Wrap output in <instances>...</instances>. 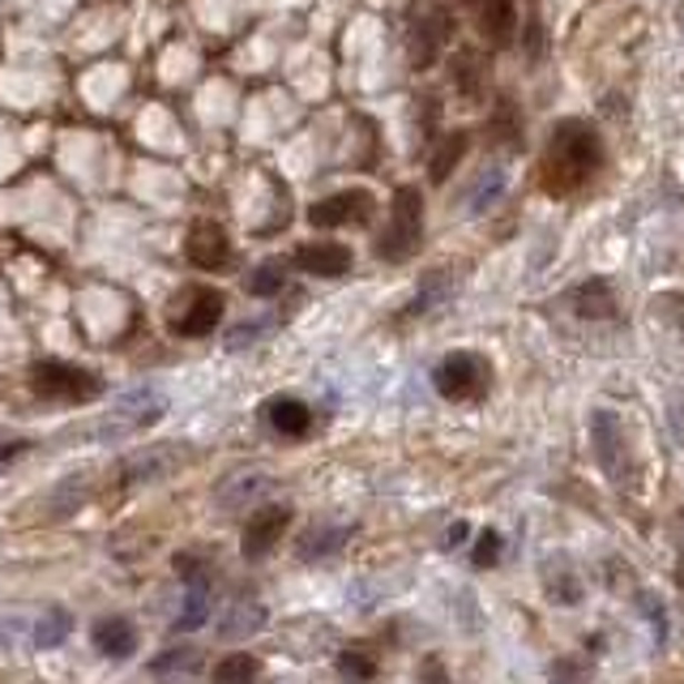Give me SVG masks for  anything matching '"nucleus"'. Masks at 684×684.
<instances>
[{
    "mask_svg": "<svg viewBox=\"0 0 684 684\" xmlns=\"http://www.w3.org/2000/svg\"><path fill=\"white\" fill-rule=\"evenodd\" d=\"M603 163V146L595 129L586 120H565L556 125L552 137H547L544 163H539V180H544L547 192L565 197V192L582 189L591 180V171H599Z\"/></svg>",
    "mask_w": 684,
    "mask_h": 684,
    "instance_id": "f257e3e1",
    "label": "nucleus"
},
{
    "mask_svg": "<svg viewBox=\"0 0 684 684\" xmlns=\"http://www.w3.org/2000/svg\"><path fill=\"white\" fill-rule=\"evenodd\" d=\"M424 245V192L415 185H403L394 192V206H389V227L385 236L377 240V252L385 261H410Z\"/></svg>",
    "mask_w": 684,
    "mask_h": 684,
    "instance_id": "f03ea898",
    "label": "nucleus"
},
{
    "mask_svg": "<svg viewBox=\"0 0 684 684\" xmlns=\"http://www.w3.org/2000/svg\"><path fill=\"white\" fill-rule=\"evenodd\" d=\"M30 385L39 398H52V403H95L103 394V381L86 368H73V364H60V359H39L30 368Z\"/></svg>",
    "mask_w": 684,
    "mask_h": 684,
    "instance_id": "7ed1b4c3",
    "label": "nucleus"
},
{
    "mask_svg": "<svg viewBox=\"0 0 684 684\" xmlns=\"http://www.w3.org/2000/svg\"><path fill=\"white\" fill-rule=\"evenodd\" d=\"M488 377H493V368H488V359L484 356H475V351H454V356H445L437 364L433 385H437L440 398H449V403H470V398H479V394L488 389Z\"/></svg>",
    "mask_w": 684,
    "mask_h": 684,
    "instance_id": "20e7f679",
    "label": "nucleus"
},
{
    "mask_svg": "<svg viewBox=\"0 0 684 684\" xmlns=\"http://www.w3.org/2000/svg\"><path fill=\"white\" fill-rule=\"evenodd\" d=\"M449 30H454V18H449V13L440 9V4L415 9V13H410V30H407L410 65H415V69H428V65L437 60L440 48H445Z\"/></svg>",
    "mask_w": 684,
    "mask_h": 684,
    "instance_id": "39448f33",
    "label": "nucleus"
},
{
    "mask_svg": "<svg viewBox=\"0 0 684 684\" xmlns=\"http://www.w3.org/2000/svg\"><path fill=\"white\" fill-rule=\"evenodd\" d=\"M591 433H595V454H599L603 475H612L616 484H625L633 470V458H630V445H625V433H621V419L612 410H595Z\"/></svg>",
    "mask_w": 684,
    "mask_h": 684,
    "instance_id": "423d86ee",
    "label": "nucleus"
},
{
    "mask_svg": "<svg viewBox=\"0 0 684 684\" xmlns=\"http://www.w3.org/2000/svg\"><path fill=\"white\" fill-rule=\"evenodd\" d=\"M368 219H373V192L368 189H343L334 192V197H321L308 210L313 227H347V222H368Z\"/></svg>",
    "mask_w": 684,
    "mask_h": 684,
    "instance_id": "0eeeda50",
    "label": "nucleus"
},
{
    "mask_svg": "<svg viewBox=\"0 0 684 684\" xmlns=\"http://www.w3.org/2000/svg\"><path fill=\"white\" fill-rule=\"evenodd\" d=\"M287 526H291V509H282V505H266V509H257V514L248 518L245 535H240V547H245L248 561L270 556Z\"/></svg>",
    "mask_w": 684,
    "mask_h": 684,
    "instance_id": "6e6552de",
    "label": "nucleus"
},
{
    "mask_svg": "<svg viewBox=\"0 0 684 684\" xmlns=\"http://www.w3.org/2000/svg\"><path fill=\"white\" fill-rule=\"evenodd\" d=\"M185 252L197 270H222L231 261V240L219 222H192L189 240H185Z\"/></svg>",
    "mask_w": 684,
    "mask_h": 684,
    "instance_id": "1a4fd4ad",
    "label": "nucleus"
},
{
    "mask_svg": "<svg viewBox=\"0 0 684 684\" xmlns=\"http://www.w3.org/2000/svg\"><path fill=\"white\" fill-rule=\"evenodd\" d=\"M304 274H317V278H343L351 270V248L334 245V240H317V245H300L291 257Z\"/></svg>",
    "mask_w": 684,
    "mask_h": 684,
    "instance_id": "9d476101",
    "label": "nucleus"
},
{
    "mask_svg": "<svg viewBox=\"0 0 684 684\" xmlns=\"http://www.w3.org/2000/svg\"><path fill=\"white\" fill-rule=\"evenodd\" d=\"M222 296L219 291H197L192 304L176 317V334L180 338H206V334H215V326L222 321Z\"/></svg>",
    "mask_w": 684,
    "mask_h": 684,
    "instance_id": "9b49d317",
    "label": "nucleus"
},
{
    "mask_svg": "<svg viewBox=\"0 0 684 684\" xmlns=\"http://www.w3.org/2000/svg\"><path fill=\"white\" fill-rule=\"evenodd\" d=\"M95 651L108 658H129L137 651V630L125 621V616L99 621V625H95Z\"/></svg>",
    "mask_w": 684,
    "mask_h": 684,
    "instance_id": "f8f14e48",
    "label": "nucleus"
},
{
    "mask_svg": "<svg viewBox=\"0 0 684 684\" xmlns=\"http://www.w3.org/2000/svg\"><path fill=\"white\" fill-rule=\"evenodd\" d=\"M518 22V0H484L479 4V30L488 34V43H509Z\"/></svg>",
    "mask_w": 684,
    "mask_h": 684,
    "instance_id": "ddd939ff",
    "label": "nucleus"
},
{
    "mask_svg": "<svg viewBox=\"0 0 684 684\" xmlns=\"http://www.w3.org/2000/svg\"><path fill=\"white\" fill-rule=\"evenodd\" d=\"M266 419L274 424V433H282V437H304L313 428V410L304 407L300 398H274L270 407H266Z\"/></svg>",
    "mask_w": 684,
    "mask_h": 684,
    "instance_id": "4468645a",
    "label": "nucleus"
},
{
    "mask_svg": "<svg viewBox=\"0 0 684 684\" xmlns=\"http://www.w3.org/2000/svg\"><path fill=\"white\" fill-rule=\"evenodd\" d=\"M574 308L591 321H607V317H616V291L603 278H591L574 291Z\"/></svg>",
    "mask_w": 684,
    "mask_h": 684,
    "instance_id": "2eb2a0df",
    "label": "nucleus"
},
{
    "mask_svg": "<svg viewBox=\"0 0 684 684\" xmlns=\"http://www.w3.org/2000/svg\"><path fill=\"white\" fill-rule=\"evenodd\" d=\"M206 616H210V586H206V577L197 574L189 577V595H185V607H180V616H176V630H201L206 625Z\"/></svg>",
    "mask_w": 684,
    "mask_h": 684,
    "instance_id": "dca6fc26",
    "label": "nucleus"
},
{
    "mask_svg": "<svg viewBox=\"0 0 684 684\" xmlns=\"http://www.w3.org/2000/svg\"><path fill=\"white\" fill-rule=\"evenodd\" d=\"M500 192H505V171H500V167H484L479 180H475V189H470V197H466V210H470V215H484Z\"/></svg>",
    "mask_w": 684,
    "mask_h": 684,
    "instance_id": "f3484780",
    "label": "nucleus"
},
{
    "mask_svg": "<svg viewBox=\"0 0 684 684\" xmlns=\"http://www.w3.org/2000/svg\"><path fill=\"white\" fill-rule=\"evenodd\" d=\"M466 155V133H449V137H440V146L433 150V159H428V176L433 180H449V171L458 167V159Z\"/></svg>",
    "mask_w": 684,
    "mask_h": 684,
    "instance_id": "a211bd4d",
    "label": "nucleus"
},
{
    "mask_svg": "<svg viewBox=\"0 0 684 684\" xmlns=\"http://www.w3.org/2000/svg\"><path fill=\"white\" fill-rule=\"evenodd\" d=\"M266 625V607H257V603H236L231 612H227V621L219 625L222 637H248V633H257Z\"/></svg>",
    "mask_w": 684,
    "mask_h": 684,
    "instance_id": "6ab92c4d",
    "label": "nucleus"
},
{
    "mask_svg": "<svg viewBox=\"0 0 684 684\" xmlns=\"http://www.w3.org/2000/svg\"><path fill=\"white\" fill-rule=\"evenodd\" d=\"M282 282H287V266L282 261H266V266H257L252 278H248V291L252 296H261V300H270L282 291Z\"/></svg>",
    "mask_w": 684,
    "mask_h": 684,
    "instance_id": "aec40b11",
    "label": "nucleus"
},
{
    "mask_svg": "<svg viewBox=\"0 0 684 684\" xmlns=\"http://www.w3.org/2000/svg\"><path fill=\"white\" fill-rule=\"evenodd\" d=\"M347 526H338V531H313V535H304L300 544V556L304 561H317V556H329V552H338V544H347Z\"/></svg>",
    "mask_w": 684,
    "mask_h": 684,
    "instance_id": "412c9836",
    "label": "nucleus"
},
{
    "mask_svg": "<svg viewBox=\"0 0 684 684\" xmlns=\"http://www.w3.org/2000/svg\"><path fill=\"white\" fill-rule=\"evenodd\" d=\"M69 630H73L69 612H48V616L39 621V630H34V642H39L43 651H52V646H60V642L69 637Z\"/></svg>",
    "mask_w": 684,
    "mask_h": 684,
    "instance_id": "4be33fe9",
    "label": "nucleus"
},
{
    "mask_svg": "<svg viewBox=\"0 0 684 684\" xmlns=\"http://www.w3.org/2000/svg\"><path fill=\"white\" fill-rule=\"evenodd\" d=\"M197 667V651L192 646H171L167 655L150 658V672L155 676H167V672H192Z\"/></svg>",
    "mask_w": 684,
    "mask_h": 684,
    "instance_id": "5701e85b",
    "label": "nucleus"
},
{
    "mask_svg": "<svg viewBox=\"0 0 684 684\" xmlns=\"http://www.w3.org/2000/svg\"><path fill=\"white\" fill-rule=\"evenodd\" d=\"M167 466H171V454H167V449H155L150 458H146V454L133 458V463L125 466V475H129V479H146V484H150V479H159V475H163Z\"/></svg>",
    "mask_w": 684,
    "mask_h": 684,
    "instance_id": "b1692460",
    "label": "nucleus"
},
{
    "mask_svg": "<svg viewBox=\"0 0 684 684\" xmlns=\"http://www.w3.org/2000/svg\"><path fill=\"white\" fill-rule=\"evenodd\" d=\"M86 500V484L78 479V475H69L60 488L52 493V505H56V518H65V514H73L78 505Z\"/></svg>",
    "mask_w": 684,
    "mask_h": 684,
    "instance_id": "393cba45",
    "label": "nucleus"
},
{
    "mask_svg": "<svg viewBox=\"0 0 684 684\" xmlns=\"http://www.w3.org/2000/svg\"><path fill=\"white\" fill-rule=\"evenodd\" d=\"M219 681H252L257 676V658L252 655H227L222 663H215Z\"/></svg>",
    "mask_w": 684,
    "mask_h": 684,
    "instance_id": "a878e982",
    "label": "nucleus"
},
{
    "mask_svg": "<svg viewBox=\"0 0 684 684\" xmlns=\"http://www.w3.org/2000/svg\"><path fill=\"white\" fill-rule=\"evenodd\" d=\"M470 561H475L479 569H493L496 561H500V535H496V531H484L479 544H475V552H470Z\"/></svg>",
    "mask_w": 684,
    "mask_h": 684,
    "instance_id": "bb28decb",
    "label": "nucleus"
},
{
    "mask_svg": "<svg viewBox=\"0 0 684 684\" xmlns=\"http://www.w3.org/2000/svg\"><path fill=\"white\" fill-rule=\"evenodd\" d=\"M479 82H484V65L475 56H458V86L466 95H479Z\"/></svg>",
    "mask_w": 684,
    "mask_h": 684,
    "instance_id": "cd10ccee",
    "label": "nucleus"
},
{
    "mask_svg": "<svg viewBox=\"0 0 684 684\" xmlns=\"http://www.w3.org/2000/svg\"><path fill=\"white\" fill-rule=\"evenodd\" d=\"M270 488V479L266 475H248V479H240V493H219L222 505H240V500H252L257 493H266Z\"/></svg>",
    "mask_w": 684,
    "mask_h": 684,
    "instance_id": "c85d7f7f",
    "label": "nucleus"
},
{
    "mask_svg": "<svg viewBox=\"0 0 684 684\" xmlns=\"http://www.w3.org/2000/svg\"><path fill=\"white\" fill-rule=\"evenodd\" d=\"M338 672H343V676H359V681H368V676H377V663L356 655V651H347V655L338 658Z\"/></svg>",
    "mask_w": 684,
    "mask_h": 684,
    "instance_id": "c756f323",
    "label": "nucleus"
},
{
    "mask_svg": "<svg viewBox=\"0 0 684 684\" xmlns=\"http://www.w3.org/2000/svg\"><path fill=\"white\" fill-rule=\"evenodd\" d=\"M463 539H466V522H454V526H449V535H445V544L458 547Z\"/></svg>",
    "mask_w": 684,
    "mask_h": 684,
    "instance_id": "7c9ffc66",
    "label": "nucleus"
},
{
    "mask_svg": "<svg viewBox=\"0 0 684 684\" xmlns=\"http://www.w3.org/2000/svg\"><path fill=\"white\" fill-rule=\"evenodd\" d=\"M22 449H27V445H4V449H0V466H4V463H13V458H18Z\"/></svg>",
    "mask_w": 684,
    "mask_h": 684,
    "instance_id": "2f4dec72",
    "label": "nucleus"
}]
</instances>
